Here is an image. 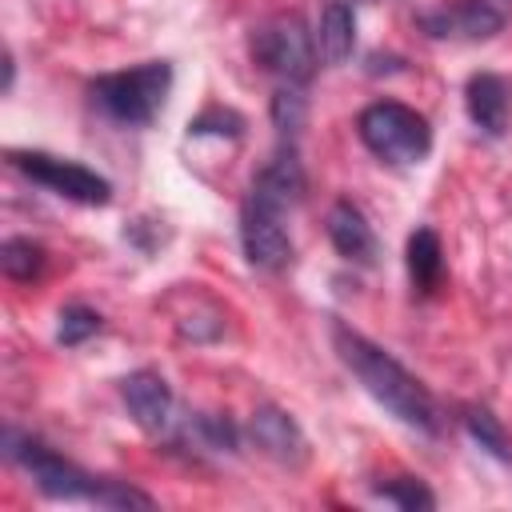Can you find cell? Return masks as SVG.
Listing matches in <instances>:
<instances>
[{
    "instance_id": "obj_17",
    "label": "cell",
    "mask_w": 512,
    "mask_h": 512,
    "mask_svg": "<svg viewBox=\"0 0 512 512\" xmlns=\"http://www.w3.org/2000/svg\"><path fill=\"white\" fill-rule=\"evenodd\" d=\"M44 260H48L44 248L32 244V240H24V236H12V240L0 244V268H4L8 280H20V284L36 280L44 272Z\"/></svg>"
},
{
    "instance_id": "obj_19",
    "label": "cell",
    "mask_w": 512,
    "mask_h": 512,
    "mask_svg": "<svg viewBox=\"0 0 512 512\" xmlns=\"http://www.w3.org/2000/svg\"><path fill=\"white\" fill-rule=\"evenodd\" d=\"M304 120H308V100H304L300 84H284V88L272 96V124H276V132L292 144V140L300 136Z\"/></svg>"
},
{
    "instance_id": "obj_2",
    "label": "cell",
    "mask_w": 512,
    "mask_h": 512,
    "mask_svg": "<svg viewBox=\"0 0 512 512\" xmlns=\"http://www.w3.org/2000/svg\"><path fill=\"white\" fill-rule=\"evenodd\" d=\"M4 456L12 464H20L48 500H88V504H104V508H152L148 492L108 480V476H92L80 464L52 452L44 440H32L16 428H4Z\"/></svg>"
},
{
    "instance_id": "obj_1",
    "label": "cell",
    "mask_w": 512,
    "mask_h": 512,
    "mask_svg": "<svg viewBox=\"0 0 512 512\" xmlns=\"http://www.w3.org/2000/svg\"><path fill=\"white\" fill-rule=\"evenodd\" d=\"M332 348L344 360V368L364 384V392L384 404L400 424L436 436L440 432V408L432 400V392L380 344H372L368 336H360L356 328H348L344 320H332Z\"/></svg>"
},
{
    "instance_id": "obj_4",
    "label": "cell",
    "mask_w": 512,
    "mask_h": 512,
    "mask_svg": "<svg viewBox=\"0 0 512 512\" xmlns=\"http://www.w3.org/2000/svg\"><path fill=\"white\" fill-rule=\"evenodd\" d=\"M356 136L364 148L388 164H420L432 152V128L428 120L400 104V100H376L356 116Z\"/></svg>"
},
{
    "instance_id": "obj_12",
    "label": "cell",
    "mask_w": 512,
    "mask_h": 512,
    "mask_svg": "<svg viewBox=\"0 0 512 512\" xmlns=\"http://www.w3.org/2000/svg\"><path fill=\"white\" fill-rule=\"evenodd\" d=\"M464 104H468L472 124L484 136H504L508 116H512V84L496 72H476L464 88Z\"/></svg>"
},
{
    "instance_id": "obj_8",
    "label": "cell",
    "mask_w": 512,
    "mask_h": 512,
    "mask_svg": "<svg viewBox=\"0 0 512 512\" xmlns=\"http://www.w3.org/2000/svg\"><path fill=\"white\" fill-rule=\"evenodd\" d=\"M512 12V0H460L452 8H436L420 16V28L428 36H464V40H488L504 28Z\"/></svg>"
},
{
    "instance_id": "obj_18",
    "label": "cell",
    "mask_w": 512,
    "mask_h": 512,
    "mask_svg": "<svg viewBox=\"0 0 512 512\" xmlns=\"http://www.w3.org/2000/svg\"><path fill=\"white\" fill-rule=\"evenodd\" d=\"M184 436H192V444H200L208 452H236V444H240L236 424L228 416H208V412H196L184 424Z\"/></svg>"
},
{
    "instance_id": "obj_21",
    "label": "cell",
    "mask_w": 512,
    "mask_h": 512,
    "mask_svg": "<svg viewBox=\"0 0 512 512\" xmlns=\"http://www.w3.org/2000/svg\"><path fill=\"white\" fill-rule=\"evenodd\" d=\"M376 496H384L388 504L408 508V512H416V508H432V504H436V496H432L420 480H412V476H396V480H388V484H376Z\"/></svg>"
},
{
    "instance_id": "obj_3",
    "label": "cell",
    "mask_w": 512,
    "mask_h": 512,
    "mask_svg": "<svg viewBox=\"0 0 512 512\" xmlns=\"http://www.w3.org/2000/svg\"><path fill=\"white\" fill-rule=\"evenodd\" d=\"M168 88H172V64L168 60H148V64L124 68V72L96 76L88 84V96L108 120L128 124V128H144V124L156 120Z\"/></svg>"
},
{
    "instance_id": "obj_11",
    "label": "cell",
    "mask_w": 512,
    "mask_h": 512,
    "mask_svg": "<svg viewBox=\"0 0 512 512\" xmlns=\"http://www.w3.org/2000/svg\"><path fill=\"white\" fill-rule=\"evenodd\" d=\"M248 436H252V444H256L264 456H272L276 464H292V468H296V464L308 460V440H304L300 424H296L284 408H276V404H260V408L252 412Z\"/></svg>"
},
{
    "instance_id": "obj_16",
    "label": "cell",
    "mask_w": 512,
    "mask_h": 512,
    "mask_svg": "<svg viewBox=\"0 0 512 512\" xmlns=\"http://www.w3.org/2000/svg\"><path fill=\"white\" fill-rule=\"evenodd\" d=\"M460 420H464V428H468V436L492 456V460H500V464H512V440H508V432H504V424L488 412V408H480V404H468L464 412H460Z\"/></svg>"
},
{
    "instance_id": "obj_14",
    "label": "cell",
    "mask_w": 512,
    "mask_h": 512,
    "mask_svg": "<svg viewBox=\"0 0 512 512\" xmlns=\"http://www.w3.org/2000/svg\"><path fill=\"white\" fill-rule=\"evenodd\" d=\"M356 48V8L348 0H328L316 24V56L324 64H344Z\"/></svg>"
},
{
    "instance_id": "obj_10",
    "label": "cell",
    "mask_w": 512,
    "mask_h": 512,
    "mask_svg": "<svg viewBox=\"0 0 512 512\" xmlns=\"http://www.w3.org/2000/svg\"><path fill=\"white\" fill-rule=\"evenodd\" d=\"M248 200L264 204L272 212H292L304 200V168H300V156L292 144H284L268 156V164L256 172V180L248 188Z\"/></svg>"
},
{
    "instance_id": "obj_6",
    "label": "cell",
    "mask_w": 512,
    "mask_h": 512,
    "mask_svg": "<svg viewBox=\"0 0 512 512\" xmlns=\"http://www.w3.org/2000/svg\"><path fill=\"white\" fill-rule=\"evenodd\" d=\"M8 164L20 168L28 180L44 184L48 192L64 196V200L92 204V208L112 200V184H108L100 172H92V168H84V164H76V160H64V156H52V152L16 148V152H8Z\"/></svg>"
},
{
    "instance_id": "obj_15",
    "label": "cell",
    "mask_w": 512,
    "mask_h": 512,
    "mask_svg": "<svg viewBox=\"0 0 512 512\" xmlns=\"http://www.w3.org/2000/svg\"><path fill=\"white\" fill-rule=\"evenodd\" d=\"M408 276L424 296H432L440 288V280H444V248H440V236L432 228H416L408 236Z\"/></svg>"
},
{
    "instance_id": "obj_22",
    "label": "cell",
    "mask_w": 512,
    "mask_h": 512,
    "mask_svg": "<svg viewBox=\"0 0 512 512\" xmlns=\"http://www.w3.org/2000/svg\"><path fill=\"white\" fill-rule=\"evenodd\" d=\"M204 132H216V136H240L244 132V120L236 116V112H228V108H208L204 116H196L192 124H188V136H204Z\"/></svg>"
},
{
    "instance_id": "obj_20",
    "label": "cell",
    "mask_w": 512,
    "mask_h": 512,
    "mask_svg": "<svg viewBox=\"0 0 512 512\" xmlns=\"http://www.w3.org/2000/svg\"><path fill=\"white\" fill-rule=\"evenodd\" d=\"M100 328H104V320H100L96 308H88V304H68V308H60L56 340H60L64 348H76V344H84L88 336H96Z\"/></svg>"
},
{
    "instance_id": "obj_7",
    "label": "cell",
    "mask_w": 512,
    "mask_h": 512,
    "mask_svg": "<svg viewBox=\"0 0 512 512\" xmlns=\"http://www.w3.org/2000/svg\"><path fill=\"white\" fill-rule=\"evenodd\" d=\"M240 248L252 268L280 272L292 264V236L284 228V212H272L264 204L244 200L240 208Z\"/></svg>"
},
{
    "instance_id": "obj_13",
    "label": "cell",
    "mask_w": 512,
    "mask_h": 512,
    "mask_svg": "<svg viewBox=\"0 0 512 512\" xmlns=\"http://www.w3.org/2000/svg\"><path fill=\"white\" fill-rule=\"evenodd\" d=\"M328 240L348 264H376V252H380L376 232L352 200H336L328 208Z\"/></svg>"
},
{
    "instance_id": "obj_9",
    "label": "cell",
    "mask_w": 512,
    "mask_h": 512,
    "mask_svg": "<svg viewBox=\"0 0 512 512\" xmlns=\"http://www.w3.org/2000/svg\"><path fill=\"white\" fill-rule=\"evenodd\" d=\"M120 396H124L128 416H132L148 436H160V432L172 428V408H176V400H172V388H168V380H164L160 372H152V368L128 372V376L120 380Z\"/></svg>"
},
{
    "instance_id": "obj_5",
    "label": "cell",
    "mask_w": 512,
    "mask_h": 512,
    "mask_svg": "<svg viewBox=\"0 0 512 512\" xmlns=\"http://www.w3.org/2000/svg\"><path fill=\"white\" fill-rule=\"evenodd\" d=\"M252 60L284 84H304L316 68V32L296 12L272 16L252 32Z\"/></svg>"
}]
</instances>
